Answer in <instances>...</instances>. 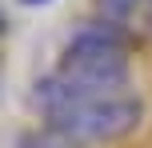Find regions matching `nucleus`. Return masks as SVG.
<instances>
[{
    "mask_svg": "<svg viewBox=\"0 0 152 148\" xmlns=\"http://www.w3.org/2000/svg\"><path fill=\"white\" fill-rule=\"evenodd\" d=\"M32 104L44 124L60 128L80 144H116L144 124V100L132 88L120 92H80L60 72H48L32 84Z\"/></svg>",
    "mask_w": 152,
    "mask_h": 148,
    "instance_id": "nucleus-1",
    "label": "nucleus"
},
{
    "mask_svg": "<svg viewBox=\"0 0 152 148\" xmlns=\"http://www.w3.org/2000/svg\"><path fill=\"white\" fill-rule=\"evenodd\" d=\"M56 72L64 80H72L80 92H120V88H128L132 64H128L124 20H112V16L84 20L68 36Z\"/></svg>",
    "mask_w": 152,
    "mask_h": 148,
    "instance_id": "nucleus-2",
    "label": "nucleus"
},
{
    "mask_svg": "<svg viewBox=\"0 0 152 148\" xmlns=\"http://www.w3.org/2000/svg\"><path fill=\"white\" fill-rule=\"evenodd\" d=\"M12 148H84V144L72 140V136H64L60 128L44 124V128H28V132H20Z\"/></svg>",
    "mask_w": 152,
    "mask_h": 148,
    "instance_id": "nucleus-3",
    "label": "nucleus"
},
{
    "mask_svg": "<svg viewBox=\"0 0 152 148\" xmlns=\"http://www.w3.org/2000/svg\"><path fill=\"white\" fill-rule=\"evenodd\" d=\"M96 8H100V16H112V20L128 24V16L136 8H144V0H96Z\"/></svg>",
    "mask_w": 152,
    "mask_h": 148,
    "instance_id": "nucleus-4",
    "label": "nucleus"
},
{
    "mask_svg": "<svg viewBox=\"0 0 152 148\" xmlns=\"http://www.w3.org/2000/svg\"><path fill=\"white\" fill-rule=\"evenodd\" d=\"M24 8H36V4H52V0H20Z\"/></svg>",
    "mask_w": 152,
    "mask_h": 148,
    "instance_id": "nucleus-5",
    "label": "nucleus"
},
{
    "mask_svg": "<svg viewBox=\"0 0 152 148\" xmlns=\"http://www.w3.org/2000/svg\"><path fill=\"white\" fill-rule=\"evenodd\" d=\"M8 32V16H4V8H0V36Z\"/></svg>",
    "mask_w": 152,
    "mask_h": 148,
    "instance_id": "nucleus-6",
    "label": "nucleus"
},
{
    "mask_svg": "<svg viewBox=\"0 0 152 148\" xmlns=\"http://www.w3.org/2000/svg\"><path fill=\"white\" fill-rule=\"evenodd\" d=\"M144 12H148V16H152V0H144Z\"/></svg>",
    "mask_w": 152,
    "mask_h": 148,
    "instance_id": "nucleus-7",
    "label": "nucleus"
}]
</instances>
